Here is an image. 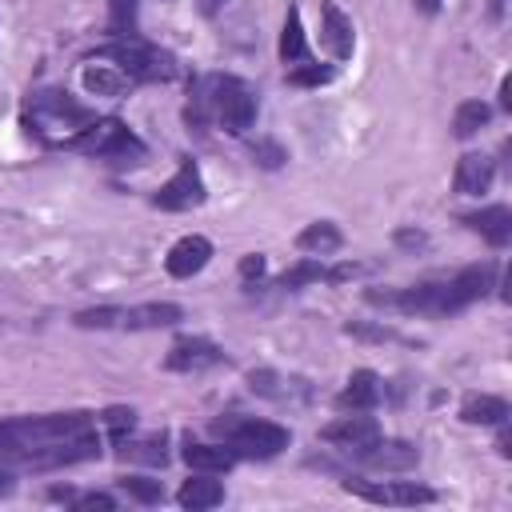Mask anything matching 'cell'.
Returning <instances> with one entry per match:
<instances>
[{
	"instance_id": "1",
	"label": "cell",
	"mask_w": 512,
	"mask_h": 512,
	"mask_svg": "<svg viewBox=\"0 0 512 512\" xmlns=\"http://www.w3.org/2000/svg\"><path fill=\"white\" fill-rule=\"evenodd\" d=\"M212 432L232 448L236 460H272L292 444V432L284 424L256 416H224L212 424Z\"/></svg>"
},
{
	"instance_id": "2",
	"label": "cell",
	"mask_w": 512,
	"mask_h": 512,
	"mask_svg": "<svg viewBox=\"0 0 512 512\" xmlns=\"http://www.w3.org/2000/svg\"><path fill=\"white\" fill-rule=\"evenodd\" d=\"M60 148L84 152V156H96V160H120V164H132V160L144 156V140L132 128H124V120H116V116L84 124L76 136H64Z\"/></svg>"
},
{
	"instance_id": "3",
	"label": "cell",
	"mask_w": 512,
	"mask_h": 512,
	"mask_svg": "<svg viewBox=\"0 0 512 512\" xmlns=\"http://www.w3.org/2000/svg\"><path fill=\"white\" fill-rule=\"evenodd\" d=\"M96 56L112 60L132 84H152V80H172L180 68H176V56L140 40V36H124V40H112L104 48H96Z\"/></svg>"
},
{
	"instance_id": "4",
	"label": "cell",
	"mask_w": 512,
	"mask_h": 512,
	"mask_svg": "<svg viewBox=\"0 0 512 512\" xmlns=\"http://www.w3.org/2000/svg\"><path fill=\"white\" fill-rule=\"evenodd\" d=\"M208 92H212V120L232 132L244 136L256 124V92L240 80V76H208Z\"/></svg>"
},
{
	"instance_id": "5",
	"label": "cell",
	"mask_w": 512,
	"mask_h": 512,
	"mask_svg": "<svg viewBox=\"0 0 512 512\" xmlns=\"http://www.w3.org/2000/svg\"><path fill=\"white\" fill-rule=\"evenodd\" d=\"M96 120V112L92 108H84V104H76L68 92H60V88H40V92H32L28 96V116H24V128L28 132H44V124H64V132L68 128H84V124H92Z\"/></svg>"
},
{
	"instance_id": "6",
	"label": "cell",
	"mask_w": 512,
	"mask_h": 512,
	"mask_svg": "<svg viewBox=\"0 0 512 512\" xmlns=\"http://www.w3.org/2000/svg\"><path fill=\"white\" fill-rule=\"evenodd\" d=\"M152 204L164 208V212H188V208H200L204 204V176H200V168H196L192 156H184L180 168H176V176L156 188Z\"/></svg>"
},
{
	"instance_id": "7",
	"label": "cell",
	"mask_w": 512,
	"mask_h": 512,
	"mask_svg": "<svg viewBox=\"0 0 512 512\" xmlns=\"http://www.w3.org/2000/svg\"><path fill=\"white\" fill-rule=\"evenodd\" d=\"M492 280H496V264H492V260L468 264V268H460L456 276H448V280H444V316H452V312H460V308L484 300L488 288H496Z\"/></svg>"
},
{
	"instance_id": "8",
	"label": "cell",
	"mask_w": 512,
	"mask_h": 512,
	"mask_svg": "<svg viewBox=\"0 0 512 512\" xmlns=\"http://www.w3.org/2000/svg\"><path fill=\"white\" fill-rule=\"evenodd\" d=\"M348 492H356L360 500L368 504H396V508H416V504H432L436 492L428 484H416V480H392V484H368V480H344Z\"/></svg>"
},
{
	"instance_id": "9",
	"label": "cell",
	"mask_w": 512,
	"mask_h": 512,
	"mask_svg": "<svg viewBox=\"0 0 512 512\" xmlns=\"http://www.w3.org/2000/svg\"><path fill=\"white\" fill-rule=\"evenodd\" d=\"M248 392L272 400V404H308L312 400V384L304 376H284L276 368H256L248 372Z\"/></svg>"
},
{
	"instance_id": "10",
	"label": "cell",
	"mask_w": 512,
	"mask_h": 512,
	"mask_svg": "<svg viewBox=\"0 0 512 512\" xmlns=\"http://www.w3.org/2000/svg\"><path fill=\"white\" fill-rule=\"evenodd\" d=\"M216 364H224V348L212 344L208 336H180L164 356L168 372H204V368H216Z\"/></svg>"
},
{
	"instance_id": "11",
	"label": "cell",
	"mask_w": 512,
	"mask_h": 512,
	"mask_svg": "<svg viewBox=\"0 0 512 512\" xmlns=\"http://www.w3.org/2000/svg\"><path fill=\"white\" fill-rule=\"evenodd\" d=\"M332 448H340V452H364L368 444H376L380 440V424L372 420V416H364V412H352V416H340V420H332V424H324V432H320Z\"/></svg>"
},
{
	"instance_id": "12",
	"label": "cell",
	"mask_w": 512,
	"mask_h": 512,
	"mask_svg": "<svg viewBox=\"0 0 512 512\" xmlns=\"http://www.w3.org/2000/svg\"><path fill=\"white\" fill-rule=\"evenodd\" d=\"M320 44L332 60H348L356 52V28L336 8V0H320Z\"/></svg>"
},
{
	"instance_id": "13",
	"label": "cell",
	"mask_w": 512,
	"mask_h": 512,
	"mask_svg": "<svg viewBox=\"0 0 512 512\" xmlns=\"http://www.w3.org/2000/svg\"><path fill=\"white\" fill-rule=\"evenodd\" d=\"M356 460L364 468H376V472H408V468L420 464V448L408 444V440H384L380 436L376 444H368L364 452H356Z\"/></svg>"
},
{
	"instance_id": "14",
	"label": "cell",
	"mask_w": 512,
	"mask_h": 512,
	"mask_svg": "<svg viewBox=\"0 0 512 512\" xmlns=\"http://www.w3.org/2000/svg\"><path fill=\"white\" fill-rule=\"evenodd\" d=\"M208 260H212V240L192 232V236H180V240L168 248L164 268H168V276H176V280H192L196 272H204Z\"/></svg>"
},
{
	"instance_id": "15",
	"label": "cell",
	"mask_w": 512,
	"mask_h": 512,
	"mask_svg": "<svg viewBox=\"0 0 512 512\" xmlns=\"http://www.w3.org/2000/svg\"><path fill=\"white\" fill-rule=\"evenodd\" d=\"M184 320V308L180 304H168V300H148V304H132L120 312V328L128 332H152V328H172Z\"/></svg>"
},
{
	"instance_id": "16",
	"label": "cell",
	"mask_w": 512,
	"mask_h": 512,
	"mask_svg": "<svg viewBox=\"0 0 512 512\" xmlns=\"http://www.w3.org/2000/svg\"><path fill=\"white\" fill-rule=\"evenodd\" d=\"M492 180H496V160H492V156H484V152H468V156L456 160L452 188H456L460 196H480V192L492 188Z\"/></svg>"
},
{
	"instance_id": "17",
	"label": "cell",
	"mask_w": 512,
	"mask_h": 512,
	"mask_svg": "<svg viewBox=\"0 0 512 512\" xmlns=\"http://www.w3.org/2000/svg\"><path fill=\"white\" fill-rule=\"evenodd\" d=\"M380 400H384L380 376H376L372 368H356V372L348 376L344 392L336 396V408H344V412H372Z\"/></svg>"
},
{
	"instance_id": "18",
	"label": "cell",
	"mask_w": 512,
	"mask_h": 512,
	"mask_svg": "<svg viewBox=\"0 0 512 512\" xmlns=\"http://www.w3.org/2000/svg\"><path fill=\"white\" fill-rule=\"evenodd\" d=\"M460 224L480 232L492 248H508V240H512V212H508V204H488L480 212H464Z\"/></svg>"
},
{
	"instance_id": "19",
	"label": "cell",
	"mask_w": 512,
	"mask_h": 512,
	"mask_svg": "<svg viewBox=\"0 0 512 512\" xmlns=\"http://www.w3.org/2000/svg\"><path fill=\"white\" fill-rule=\"evenodd\" d=\"M180 456H184V464L192 472H208V476H220V472H228L236 464V456H232L228 444H196V440H188Z\"/></svg>"
},
{
	"instance_id": "20",
	"label": "cell",
	"mask_w": 512,
	"mask_h": 512,
	"mask_svg": "<svg viewBox=\"0 0 512 512\" xmlns=\"http://www.w3.org/2000/svg\"><path fill=\"white\" fill-rule=\"evenodd\" d=\"M176 500H180V508L204 512V508H216V504L224 500V484H220V480H212L208 472H196L192 480H184V484H180Z\"/></svg>"
},
{
	"instance_id": "21",
	"label": "cell",
	"mask_w": 512,
	"mask_h": 512,
	"mask_svg": "<svg viewBox=\"0 0 512 512\" xmlns=\"http://www.w3.org/2000/svg\"><path fill=\"white\" fill-rule=\"evenodd\" d=\"M116 448H120L124 460H136V464H152V468H164L168 464V436L164 432H148L140 440H128L124 436Z\"/></svg>"
},
{
	"instance_id": "22",
	"label": "cell",
	"mask_w": 512,
	"mask_h": 512,
	"mask_svg": "<svg viewBox=\"0 0 512 512\" xmlns=\"http://www.w3.org/2000/svg\"><path fill=\"white\" fill-rule=\"evenodd\" d=\"M340 244H344V232L332 220H316L296 236V248L308 256H332V252H340Z\"/></svg>"
},
{
	"instance_id": "23",
	"label": "cell",
	"mask_w": 512,
	"mask_h": 512,
	"mask_svg": "<svg viewBox=\"0 0 512 512\" xmlns=\"http://www.w3.org/2000/svg\"><path fill=\"white\" fill-rule=\"evenodd\" d=\"M460 420L464 424H500V420H508V400L488 396V392H472L460 404Z\"/></svg>"
},
{
	"instance_id": "24",
	"label": "cell",
	"mask_w": 512,
	"mask_h": 512,
	"mask_svg": "<svg viewBox=\"0 0 512 512\" xmlns=\"http://www.w3.org/2000/svg\"><path fill=\"white\" fill-rule=\"evenodd\" d=\"M280 60L284 64H304L308 60V40H304V24H300V8L292 4L284 12V28H280Z\"/></svg>"
},
{
	"instance_id": "25",
	"label": "cell",
	"mask_w": 512,
	"mask_h": 512,
	"mask_svg": "<svg viewBox=\"0 0 512 512\" xmlns=\"http://www.w3.org/2000/svg\"><path fill=\"white\" fill-rule=\"evenodd\" d=\"M80 80H84V88L96 92V96H124V92L132 88V80H128L116 64H88Z\"/></svg>"
},
{
	"instance_id": "26",
	"label": "cell",
	"mask_w": 512,
	"mask_h": 512,
	"mask_svg": "<svg viewBox=\"0 0 512 512\" xmlns=\"http://www.w3.org/2000/svg\"><path fill=\"white\" fill-rule=\"evenodd\" d=\"M488 120H492V108H488L484 100H464V104L456 108V116H452V136H456V140H468V136H476Z\"/></svg>"
},
{
	"instance_id": "27",
	"label": "cell",
	"mask_w": 512,
	"mask_h": 512,
	"mask_svg": "<svg viewBox=\"0 0 512 512\" xmlns=\"http://www.w3.org/2000/svg\"><path fill=\"white\" fill-rule=\"evenodd\" d=\"M108 32L112 40L140 32V0H108Z\"/></svg>"
},
{
	"instance_id": "28",
	"label": "cell",
	"mask_w": 512,
	"mask_h": 512,
	"mask_svg": "<svg viewBox=\"0 0 512 512\" xmlns=\"http://www.w3.org/2000/svg\"><path fill=\"white\" fill-rule=\"evenodd\" d=\"M320 280H328V268H324L320 260H300V264H292V268L276 280V288H284V292H300V288L320 284Z\"/></svg>"
},
{
	"instance_id": "29",
	"label": "cell",
	"mask_w": 512,
	"mask_h": 512,
	"mask_svg": "<svg viewBox=\"0 0 512 512\" xmlns=\"http://www.w3.org/2000/svg\"><path fill=\"white\" fill-rule=\"evenodd\" d=\"M116 484H120V492H124L128 500H136V504H160V500H164V484L152 480V476H120Z\"/></svg>"
},
{
	"instance_id": "30",
	"label": "cell",
	"mask_w": 512,
	"mask_h": 512,
	"mask_svg": "<svg viewBox=\"0 0 512 512\" xmlns=\"http://www.w3.org/2000/svg\"><path fill=\"white\" fill-rule=\"evenodd\" d=\"M96 420L108 428V440H112V444H120V440L132 432V424H136V408H124V404H116V408H104Z\"/></svg>"
},
{
	"instance_id": "31",
	"label": "cell",
	"mask_w": 512,
	"mask_h": 512,
	"mask_svg": "<svg viewBox=\"0 0 512 512\" xmlns=\"http://www.w3.org/2000/svg\"><path fill=\"white\" fill-rule=\"evenodd\" d=\"M120 312H124V308H116V304L80 308V312L72 316V324H76V328H120Z\"/></svg>"
},
{
	"instance_id": "32",
	"label": "cell",
	"mask_w": 512,
	"mask_h": 512,
	"mask_svg": "<svg viewBox=\"0 0 512 512\" xmlns=\"http://www.w3.org/2000/svg\"><path fill=\"white\" fill-rule=\"evenodd\" d=\"M248 152H252V160H256L260 168H268V172H276V168L288 160V152H284L276 140H268V136H256V140L248 144Z\"/></svg>"
},
{
	"instance_id": "33",
	"label": "cell",
	"mask_w": 512,
	"mask_h": 512,
	"mask_svg": "<svg viewBox=\"0 0 512 512\" xmlns=\"http://www.w3.org/2000/svg\"><path fill=\"white\" fill-rule=\"evenodd\" d=\"M344 332L352 336V340H368V344H388V340H400L388 324H368V320H348L344 324Z\"/></svg>"
},
{
	"instance_id": "34",
	"label": "cell",
	"mask_w": 512,
	"mask_h": 512,
	"mask_svg": "<svg viewBox=\"0 0 512 512\" xmlns=\"http://www.w3.org/2000/svg\"><path fill=\"white\" fill-rule=\"evenodd\" d=\"M332 80V68H320V64H292L288 72V84H300V88H316V84H328Z\"/></svg>"
},
{
	"instance_id": "35",
	"label": "cell",
	"mask_w": 512,
	"mask_h": 512,
	"mask_svg": "<svg viewBox=\"0 0 512 512\" xmlns=\"http://www.w3.org/2000/svg\"><path fill=\"white\" fill-rule=\"evenodd\" d=\"M264 272H268V260H264L260 252H248V256L240 260V280H244V284H260Z\"/></svg>"
},
{
	"instance_id": "36",
	"label": "cell",
	"mask_w": 512,
	"mask_h": 512,
	"mask_svg": "<svg viewBox=\"0 0 512 512\" xmlns=\"http://www.w3.org/2000/svg\"><path fill=\"white\" fill-rule=\"evenodd\" d=\"M72 508H80V512H92V508L112 512V508H116V500H112L108 492H88V496H76V500H72Z\"/></svg>"
},
{
	"instance_id": "37",
	"label": "cell",
	"mask_w": 512,
	"mask_h": 512,
	"mask_svg": "<svg viewBox=\"0 0 512 512\" xmlns=\"http://www.w3.org/2000/svg\"><path fill=\"white\" fill-rule=\"evenodd\" d=\"M400 248H408V252H420V248H428V236L420 232V228H396V236H392Z\"/></svg>"
},
{
	"instance_id": "38",
	"label": "cell",
	"mask_w": 512,
	"mask_h": 512,
	"mask_svg": "<svg viewBox=\"0 0 512 512\" xmlns=\"http://www.w3.org/2000/svg\"><path fill=\"white\" fill-rule=\"evenodd\" d=\"M228 0H196V8H200V16H216L220 8H224Z\"/></svg>"
},
{
	"instance_id": "39",
	"label": "cell",
	"mask_w": 512,
	"mask_h": 512,
	"mask_svg": "<svg viewBox=\"0 0 512 512\" xmlns=\"http://www.w3.org/2000/svg\"><path fill=\"white\" fill-rule=\"evenodd\" d=\"M500 108H512V80H500Z\"/></svg>"
},
{
	"instance_id": "40",
	"label": "cell",
	"mask_w": 512,
	"mask_h": 512,
	"mask_svg": "<svg viewBox=\"0 0 512 512\" xmlns=\"http://www.w3.org/2000/svg\"><path fill=\"white\" fill-rule=\"evenodd\" d=\"M416 12L420 16H436L440 12V0H416Z\"/></svg>"
},
{
	"instance_id": "41",
	"label": "cell",
	"mask_w": 512,
	"mask_h": 512,
	"mask_svg": "<svg viewBox=\"0 0 512 512\" xmlns=\"http://www.w3.org/2000/svg\"><path fill=\"white\" fill-rule=\"evenodd\" d=\"M48 500H68V504H72L76 492H72V488H48Z\"/></svg>"
},
{
	"instance_id": "42",
	"label": "cell",
	"mask_w": 512,
	"mask_h": 512,
	"mask_svg": "<svg viewBox=\"0 0 512 512\" xmlns=\"http://www.w3.org/2000/svg\"><path fill=\"white\" fill-rule=\"evenodd\" d=\"M504 4L508 0H488V20H504Z\"/></svg>"
},
{
	"instance_id": "43",
	"label": "cell",
	"mask_w": 512,
	"mask_h": 512,
	"mask_svg": "<svg viewBox=\"0 0 512 512\" xmlns=\"http://www.w3.org/2000/svg\"><path fill=\"white\" fill-rule=\"evenodd\" d=\"M12 488H16V480H12V472H8V468H0V496H8Z\"/></svg>"
}]
</instances>
